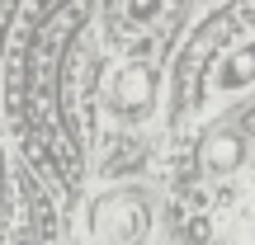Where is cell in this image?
Masks as SVG:
<instances>
[{
	"instance_id": "obj_1",
	"label": "cell",
	"mask_w": 255,
	"mask_h": 245,
	"mask_svg": "<svg viewBox=\"0 0 255 245\" xmlns=\"http://www.w3.org/2000/svg\"><path fill=\"white\" fill-rule=\"evenodd\" d=\"M156 90L161 76L151 62H119L104 81V109L119 123H146L156 113Z\"/></svg>"
},
{
	"instance_id": "obj_2",
	"label": "cell",
	"mask_w": 255,
	"mask_h": 245,
	"mask_svg": "<svg viewBox=\"0 0 255 245\" xmlns=\"http://www.w3.org/2000/svg\"><path fill=\"white\" fill-rule=\"evenodd\" d=\"M95 236L104 245H146L151 236V212L137 193H109L95 208Z\"/></svg>"
},
{
	"instance_id": "obj_3",
	"label": "cell",
	"mask_w": 255,
	"mask_h": 245,
	"mask_svg": "<svg viewBox=\"0 0 255 245\" xmlns=\"http://www.w3.org/2000/svg\"><path fill=\"white\" fill-rule=\"evenodd\" d=\"M255 85V38H246L241 47H232L227 62L218 66V90L237 94V90H251Z\"/></svg>"
},
{
	"instance_id": "obj_4",
	"label": "cell",
	"mask_w": 255,
	"mask_h": 245,
	"mask_svg": "<svg viewBox=\"0 0 255 245\" xmlns=\"http://www.w3.org/2000/svg\"><path fill=\"white\" fill-rule=\"evenodd\" d=\"M237 161H241V142L237 137H213L208 151H203V165H208V174H218V179L237 170Z\"/></svg>"
},
{
	"instance_id": "obj_5",
	"label": "cell",
	"mask_w": 255,
	"mask_h": 245,
	"mask_svg": "<svg viewBox=\"0 0 255 245\" xmlns=\"http://www.w3.org/2000/svg\"><path fill=\"white\" fill-rule=\"evenodd\" d=\"M161 9H165V0H123V19L132 28H151L161 19Z\"/></svg>"
}]
</instances>
